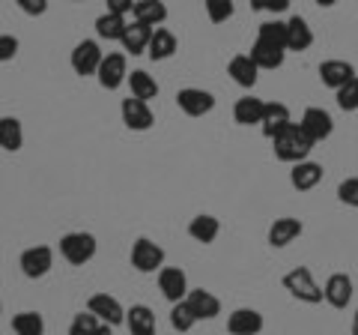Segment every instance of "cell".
<instances>
[{"instance_id": "f35d334b", "label": "cell", "mask_w": 358, "mask_h": 335, "mask_svg": "<svg viewBox=\"0 0 358 335\" xmlns=\"http://www.w3.org/2000/svg\"><path fill=\"white\" fill-rule=\"evenodd\" d=\"M18 48H21L18 36H13V33H0V63L15 60L18 57Z\"/></svg>"}, {"instance_id": "ab89813d", "label": "cell", "mask_w": 358, "mask_h": 335, "mask_svg": "<svg viewBox=\"0 0 358 335\" xmlns=\"http://www.w3.org/2000/svg\"><path fill=\"white\" fill-rule=\"evenodd\" d=\"M251 6L257 9V13H275L281 15L289 9V0H251Z\"/></svg>"}, {"instance_id": "7c38bea8", "label": "cell", "mask_w": 358, "mask_h": 335, "mask_svg": "<svg viewBox=\"0 0 358 335\" xmlns=\"http://www.w3.org/2000/svg\"><path fill=\"white\" fill-rule=\"evenodd\" d=\"M352 294H355V285H352V275L346 273H331L326 278V285H322V299L338 311L352 303Z\"/></svg>"}, {"instance_id": "7bdbcfd3", "label": "cell", "mask_w": 358, "mask_h": 335, "mask_svg": "<svg viewBox=\"0 0 358 335\" xmlns=\"http://www.w3.org/2000/svg\"><path fill=\"white\" fill-rule=\"evenodd\" d=\"M352 335H358V308H355V315H352Z\"/></svg>"}, {"instance_id": "30bf717a", "label": "cell", "mask_w": 358, "mask_h": 335, "mask_svg": "<svg viewBox=\"0 0 358 335\" xmlns=\"http://www.w3.org/2000/svg\"><path fill=\"white\" fill-rule=\"evenodd\" d=\"M299 129L305 132V135H308L313 144H320V141L331 138V132H334V120H331V114H329L326 108L310 105V108H305V114H301Z\"/></svg>"}, {"instance_id": "9a60e30c", "label": "cell", "mask_w": 358, "mask_h": 335, "mask_svg": "<svg viewBox=\"0 0 358 335\" xmlns=\"http://www.w3.org/2000/svg\"><path fill=\"white\" fill-rule=\"evenodd\" d=\"M301 233H305V225H301V219H293V216H281L272 221V228H268V245L272 249H287L289 242H296Z\"/></svg>"}, {"instance_id": "d590c367", "label": "cell", "mask_w": 358, "mask_h": 335, "mask_svg": "<svg viewBox=\"0 0 358 335\" xmlns=\"http://www.w3.org/2000/svg\"><path fill=\"white\" fill-rule=\"evenodd\" d=\"M99 323L90 311H78V315L72 317V323H69V335H96L99 332Z\"/></svg>"}, {"instance_id": "f1b7e54d", "label": "cell", "mask_w": 358, "mask_h": 335, "mask_svg": "<svg viewBox=\"0 0 358 335\" xmlns=\"http://www.w3.org/2000/svg\"><path fill=\"white\" fill-rule=\"evenodd\" d=\"M129 90H131V99H141V102L150 105V99L159 96V81L147 72V69H134L129 72Z\"/></svg>"}, {"instance_id": "3957f363", "label": "cell", "mask_w": 358, "mask_h": 335, "mask_svg": "<svg viewBox=\"0 0 358 335\" xmlns=\"http://www.w3.org/2000/svg\"><path fill=\"white\" fill-rule=\"evenodd\" d=\"M96 252H99V242L93 233H87V231H72V233H63L60 237V254H63V261H69L72 266H84L96 258Z\"/></svg>"}, {"instance_id": "d4e9b609", "label": "cell", "mask_w": 358, "mask_h": 335, "mask_svg": "<svg viewBox=\"0 0 358 335\" xmlns=\"http://www.w3.org/2000/svg\"><path fill=\"white\" fill-rule=\"evenodd\" d=\"M313 46V30L301 15L287 18V51H308Z\"/></svg>"}, {"instance_id": "e0dca14e", "label": "cell", "mask_w": 358, "mask_h": 335, "mask_svg": "<svg viewBox=\"0 0 358 335\" xmlns=\"http://www.w3.org/2000/svg\"><path fill=\"white\" fill-rule=\"evenodd\" d=\"M150 39H152V27L147 25H141V21H129V27L126 33H122V39H120V46H122V54H131V57H141V54H147L150 48Z\"/></svg>"}, {"instance_id": "8fae6325", "label": "cell", "mask_w": 358, "mask_h": 335, "mask_svg": "<svg viewBox=\"0 0 358 335\" xmlns=\"http://www.w3.org/2000/svg\"><path fill=\"white\" fill-rule=\"evenodd\" d=\"M159 290H162V296L167 299L171 306L176 303H182V299L188 296V275L182 266H162V273H159Z\"/></svg>"}, {"instance_id": "d6a6232c", "label": "cell", "mask_w": 358, "mask_h": 335, "mask_svg": "<svg viewBox=\"0 0 358 335\" xmlns=\"http://www.w3.org/2000/svg\"><path fill=\"white\" fill-rule=\"evenodd\" d=\"M15 335H45V317L39 311H18L13 317Z\"/></svg>"}, {"instance_id": "2e32d148", "label": "cell", "mask_w": 358, "mask_h": 335, "mask_svg": "<svg viewBox=\"0 0 358 335\" xmlns=\"http://www.w3.org/2000/svg\"><path fill=\"white\" fill-rule=\"evenodd\" d=\"M287 126H293V114H289V105L284 102H266L263 120H260V132L272 141L275 135H281Z\"/></svg>"}, {"instance_id": "4316f807", "label": "cell", "mask_w": 358, "mask_h": 335, "mask_svg": "<svg viewBox=\"0 0 358 335\" xmlns=\"http://www.w3.org/2000/svg\"><path fill=\"white\" fill-rule=\"evenodd\" d=\"M126 327L131 335H155V327H159V323H155V311L143 303L131 306L126 311Z\"/></svg>"}, {"instance_id": "7a4b0ae2", "label": "cell", "mask_w": 358, "mask_h": 335, "mask_svg": "<svg viewBox=\"0 0 358 335\" xmlns=\"http://www.w3.org/2000/svg\"><path fill=\"white\" fill-rule=\"evenodd\" d=\"M281 282H284L287 294L293 299H299V303H308V306L322 303V285H317V278H313V273L308 266H293Z\"/></svg>"}, {"instance_id": "8d00e7d4", "label": "cell", "mask_w": 358, "mask_h": 335, "mask_svg": "<svg viewBox=\"0 0 358 335\" xmlns=\"http://www.w3.org/2000/svg\"><path fill=\"white\" fill-rule=\"evenodd\" d=\"M334 99H338L341 111H358V78H352L346 87H341V90L334 93Z\"/></svg>"}, {"instance_id": "ee69618b", "label": "cell", "mask_w": 358, "mask_h": 335, "mask_svg": "<svg viewBox=\"0 0 358 335\" xmlns=\"http://www.w3.org/2000/svg\"><path fill=\"white\" fill-rule=\"evenodd\" d=\"M96 335H114V329H110V327H99V332Z\"/></svg>"}, {"instance_id": "ac0fdd59", "label": "cell", "mask_w": 358, "mask_h": 335, "mask_svg": "<svg viewBox=\"0 0 358 335\" xmlns=\"http://www.w3.org/2000/svg\"><path fill=\"white\" fill-rule=\"evenodd\" d=\"M266 327L263 315L257 308H236L227 317V332L230 335H260Z\"/></svg>"}, {"instance_id": "52a82bcc", "label": "cell", "mask_w": 358, "mask_h": 335, "mask_svg": "<svg viewBox=\"0 0 358 335\" xmlns=\"http://www.w3.org/2000/svg\"><path fill=\"white\" fill-rule=\"evenodd\" d=\"M102 57H105V51H102V46H99L96 39H81V42H78V46L72 48L69 63H72L75 75L87 78V75H96V72H99V66H102Z\"/></svg>"}, {"instance_id": "d6986e66", "label": "cell", "mask_w": 358, "mask_h": 335, "mask_svg": "<svg viewBox=\"0 0 358 335\" xmlns=\"http://www.w3.org/2000/svg\"><path fill=\"white\" fill-rule=\"evenodd\" d=\"M185 303L192 306V311H194V317H197V320H215V317L221 315V299L212 294V290H206V287L188 290Z\"/></svg>"}, {"instance_id": "b9f144b4", "label": "cell", "mask_w": 358, "mask_h": 335, "mask_svg": "<svg viewBox=\"0 0 358 335\" xmlns=\"http://www.w3.org/2000/svg\"><path fill=\"white\" fill-rule=\"evenodd\" d=\"M131 9H134L131 0H108V13H114V15H120V18L131 15Z\"/></svg>"}, {"instance_id": "7402d4cb", "label": "cell", "mask_w": 358, "mask_h": 335, "mask_svg": "<svg viewBox=\"0 0 358 335\" xmlns=\"http://www.w3.org/2000/svg\"><path fill=\"white\" fill-rule=\"evenodd\" d=\"M176 48H179V39L173 36V30H167V27H155L152 30V39H150V48H147L150 60H155V63L171 60L176 54Z\"/></svg>"}, {"instance_id": "4dcf8cb0", "label": "cell", "mask_w": 358, "mask_h": 335, "mask_svg": "<svg viewBox=\"0 0 358 335\" xmlns=\"http://www.w3.org/2000/svg\"><path fill=\"white\" fill-rule=\"evenodd\" d=\"M129 27V21L126 18H120L114 13H105L96 18V33H99V39H108V42H120L122 39V33H126Z\"/></svg>"}, {"instance_id": "277c9868", "label": "cell", "mask_w": 358, "mask_h": 335, "mask_svg": "<svg viewBox=\"0 0 358 335\" xmlns=\"http://www.w3.org/2000/svg\"><path fill=\"white\" fill-rule=\"evenodd\" d=\"M164 249L159 242H152L150 237H138L131 242V266L143 275H152V273H162L164 266Z\"/></svg>"}, {"instance_id": "603a6c76", "label": "cell", "mask_w": 358, "mask_h": 335, "mask_svg": "<svg viewBox=\"0 0 358 335\" xmlns=\"http://www.w3.org/2000/svg\"><path fill=\"white\" fill-rule=\"evenodd\" d=\"M227 75L239 87L251 90V87L257 84V78H260V69H257V63L248 57V54H236V57H230V63H227Z\"/></svg>"}, {"instance_id": "ffe728a7", "label": "cell", "mask_w": 358, "mask_h": 335, "mask_svg": "<svg viewBox=\"0 0 358 335\" xmlns=\"http://www.w3.org/2000/svg\"><path fill=\"white\" fill-rule=\"evenodd\" d=\"M322 174H326V168H322L320 162H299L293 165V171H289V183H293L296 192H310V189H317L322 183Z\"/></svg>"}, {"instance_id": "5b68a950", "label": "cell", "mask_w": 358, "mask_h": 335, "mask_svg": "<svg viewBox=\"0 0 358 335\" xmlns=\"http://www.w3.org/2000/svg\"><path fill=\"white\" fill-rule=\"evenodd\" d=\"M96 78H99L102 90H120V87L129 81V57L122 51H108L102 57V66H99Z\"/></svg>"}, {"instance_id": "5bb4252c", "label": "cell", "mask_w": 358, "mask_h": 335, "mask_svg": "<svg viewBox=\"0 0 358 335\" xmlns=\"http://www.w3.org/2000/svg\"><path fill=\"white\" fill-rule=\"evenodd\" d=\"M352 78H358V75H355V66H352L350 60L334 57V60H322V63H320V81L326 84V87H331L334 93H338L341 87L350 84Z\"/></svg>"}, {"instance_id": "83f0119b", "label": "cell", "mask_w": 358, "mask_h": 335, "mask_svg": "<svg viewBox=\"0 0 358 335\" xmlns=\"http://www.w3.org/2000/svg\"><path fill=\"white\" fill-rule=\"evenodd\" d=\"M131 18L155 30V27H162L167 21V6L162 4V0H138L134 9H131Z\"/></svg>"}, {"instance_id": "44dd1931", "label": "cell", "mask_w": 358, "mask_h": 335, "mask_svg": "<svg viewBox=\"0 0 358 335\" xmlns=\"http://www.w3.org/2000/svg\"><path fill=\"white\" fill-rule=\"evenodd\" d=\"M263 111H266V99L248 93V96L236 99V105H233V120H236L239 126H260Z\"/></svg>"}, {"instance_id": "836d02e7", "label": "cell", "mask_w": 358, "mask_h": 335, "mask_svg": "<svg viewBox=\"0 0 358 335\" xmlns=\"http://www.w3.org/2000/svg\"><path fill=\"white\" fill-rule=\"evenodd\" d=\"M194 323H200V320L194 317V311H192V306H188L185 299L182 303H176V306H171V327L176 332H192Z\"/></svg>"}, {"instance_id": "8992f818", "label": "cell", "mask_w": 358, "mask_h": 335, "mask_svg": "<svg viewBox=\"0 0 358 335\" xmlns=\"http://www.w3.org/2000/svg\"><path fill=\"white\" fill-rule=\"evenodd\" d=\"M87 311L93 315L102 327H122L126 323V308H122V303L117 296H110V294H93L87 299Z\"/></svg>"}, {"instance_id": "74e56055", "label": "cell", "mask_w": 358, "mask_h": 335, "mask_svg": "<svg viewBox=\"0 0 358 335\" xmlns=\"http://www.w3.org/2000/svg\"><path fill=\"white\" fill-rule=\"evenodd\" d=\"M338 200L358 210V177H346V180L338 186Z\"/></svg>"}, {"instance_id": "484cf974", "label": "cell", "mask_w": 358, "mask_h": 335, "mask_svg": "<svg viewBox=\"0 0 358 335\" xmlns=\"http://www.w3.org/2000/svg\"><path fill=\"white\" fill-rule=\"evenodd\" d=\"M248 57L257 63V69H281L284 60H287V51L284 48H275V46H266V42L254 39V46L248 51Z\"/></svg>"}, {"instance_id": "9c48e42d", "label": "cell", "mask_w": 358, "mask_h": 335, "mask_svg": "<svg viewBox=\"0 0 358 335\" xmlns=\"http://www.w3.org/2000/svg\"><path fill=\"white\" fill-rule=\"evenodd\" d=\"M176 105L188 117H206L215 111V96L203 90V87H182V90L176 93Z\"/></svg>"}, {"instance_id": "1f68e13d", "label": "cell", "mask_w": 358, "mask_h": 335, "mask_svg": "<svg viewBox=\"0 0 358 335\" xmlns=\"http://www.w3.org/2000/svg\"><path fill=\"white\" fill-rule=\"evenodd\" d=\"M257 39L266 42V46H275V48L287 51V21H281V18L263 21V25L257 27Z\"/></svg>"}, {"instance_id": "4fadbf2b", "label": "cell", "mask_w": 358, "mask_h": 335, "mask_svg": "<svg viewBox=\"0 0 358 335\" xmlns=\"http://www.w3.org/2000/svg\"><path fill=\"white\" fill-rule=\"evenodd\" d=\"M120 114H122V126L131 129V132H150L152 123H155V114L147 102H141V99H122L120 105Z\"/></svg>"}, {"instance_id": "6da1fadb", "label": "cell", "mask_w": 358, "mask_h": 335, "mask_svg": "<svg viewBox=\"0 0 358 335\" xmlns=\"http://www.w3.org/2000/svg\"><path fill=\"white\" fill-rule=\"evenodd\" d=\"M310 150H313V141L299 129V123L287 126L281 135H275V138H272V153H275V159H278V162L299 165V162H305V159H308Z\"/></svg>"}, {"instance_id": "ba28073f", "label": "cell", "mask_w": 358, "mask_h": 335, "mask_svg": "<svg viewBox=\"0 0 358 335\" xmlns=\"http://www.w3.org/2000/svg\"><path fill=\"white\" fill-rule=\"evenodd\" d=\"M18 266L27 278H33V282H36V278H45L54 266V249L51 245H30V249L21 252Z\"/></svg>"}, {"instance_id": "60d3db41", "label": "cell", "mask_w": 358, "mask_h": 335, "mask_svg": "<svg viewBox=\"0 0 358 335\" xmlns=\"http://www.w3.org/2000/svg\"><path fill=\"white\" fill-rule=\"evenodd\" d=\"M18 9L24 15H45L48 13V0H18Z\"/></svg>"}, {"instance_id": "f546056e", "label": "cell", "mask_w": 358, "mask_h": 335, "mask_svg": "<svg viewBox=\"0 0 358 335\" xmlns=\"http://www.w3.org/2000/svg\"><path fill=\"white\" fill-rule=\"evenodd\" d=\"M24 147V129L18 117H0V150L18 153Z\"/></svg>"}, {"instance_id": "e575fe53", "label": "cell", "mask_w": 358, "mask_h": 335, "mask_svg": "<svg viewBox=\"0 0 358 335\" xmlns=\"http://www.w3.org/2000/svg\"><path fill=\"white\" fill-rule=\"evenodd\" d=\"M206 15L212 25H224V21H230L233 13H236V6L230 4V0H206Z\"/></svg>"}, {"instance_id": "f6af8a7d", "label": "cell", "mask_w": 358, "mask_h": 335, "mask_svg": "<svg viewBox=\"0 0 358 335\" xmlns=\"http://www.w3.org/2000/svg\"><path fill=\"white\" fill-rule=\"evenodd\" d=\"M0 315H3V299H0Z\"/></svg>"}, {"instance_id": "cb8c5ba5", "label": "cell", "mask_w": 358, "mask_h": 335, "mask_svg": "<svg viewBox=\"0 0 358 335\" xmlns=\"http://www.w3.org/2000/svg\"><path fill=\"white\" fill-rule=\"evenodd\" d=\"M218 233H221V221L215 216H209V213H200V216H194L192 221H188V237H192L194 242H200V245H212L218 240Z\"/></svg>"}]
</instances>
